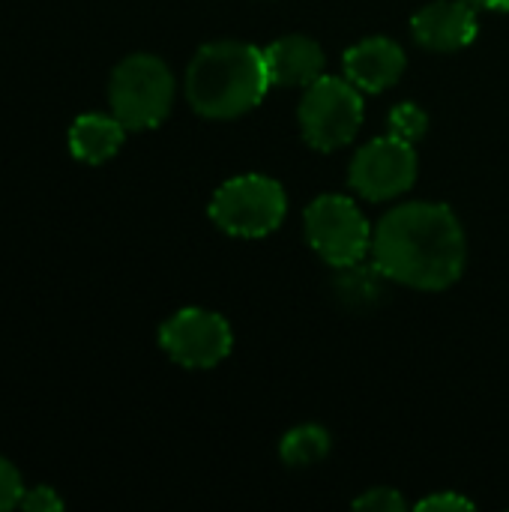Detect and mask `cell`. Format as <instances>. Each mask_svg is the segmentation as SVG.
I'll return each mask as SVG.
<instances>
[{
	"label": "cell",
	"instance_id": "obj_2",
	"mask_svg": "<svg viewBox=\"0 0 509 512\" xmlns=\"http://www.w3.org/2000/svg\"><path fill=\"white\" fill-rule=\"evenodd\" d=\"M270 87L264 51L249 42H210L198 48L186 69V99L210 120H231L252 111Z\"/></svg>",
	"mask_w": 509,
	"mask_h": 512
},
{
	"label": "cell",
	"instance_id": "obj_5",
	"mask_svg": "<svg viewBox=\"0 0 509 512\" xmlns=\"http://www.w3.org/2000/svg\"><path fill=\"white\" fill-rule=\"evenodd\" d=\"M285 189L264 174H243L222 183L210 201V219L234 237H267L285 219Z\"/></svg>",
	"mask_w": 509,
	"mask_h": 512
},
{
	"label": "cell",
	"instance_id": "obj_18",
	"mask_svg": "<svg viewBox=\"0 0 509 512\" xmlns=\"http://www.w3.org/2000/svg\"><path fill=\"white\" fill-rule=\"evenodd\" d=\"M417 510H435V512H444V510H474V504L471 501H465L462 495H453V492H441V495H432V498H423L420 504H417Z\"/></svg>",
	"mask_w": 509,
	"mask_h": 512
},
{
	"label": "cell",
	"instance_id": "obj_8",
	"mask_svg": "<svg viewBox=\"0 0 509 512\" xmlns=\"http://www.w3.org/2000/svg\"><path fill=\"white\" fill-rule=\"evenodd\" d=\"M348 180L357 195L369 201H393L405 195L417 180V153L414 144L393 135L375 138L360 147L351 159Z\"/></svg>",
	"mask_w": 509,
	"mask_h": 512
},
{
	"label": "cell",
	"instance_id": "obj_7",
	"mask_svg": "<svg viewBox=\"0 0 509 512\" xmlns=\"http://www.w3.org/2000/svg\"><path fill=\"white\" fill-rule=\"evenodd\" d=\"M162 351L183 369H213L234 345L231 327L210 309H180L159 327Z\"/></svg>",
	"mask_w": 509,
	"mask_h": 512
},
{
	"label": "cell",
	"instance_id": "obj_14",
	"mask_svg": "<svg viewBox=\"0 0 509 512\" xmlns=\"http://www.w3.org/2000/svg\"><path fill=\"white\" fill-rule=\"evenodd\" d=\"M387 126H390V135H393V138L414 144V141H420V138L426 135L429 117H426V111H423L420 105H414V102H402V105H396V108L390 111Z\"/></svg>",
	"mask_w": 509,
	"mask_h": 512
},
{
	"label": "cell",
	"instance_id": "obj_19",
	"mask_svg": "<svg viewBox=\"0 0 509 512\" xmlns=\"http://www.w3.org/2000/svg\"><path fill=\"white\" fill-rule=\"evenodd\" d=\"M477 9H492V12H509V0H468Z\"/></svg>",
	"mask_w": 509,
	"mask_h": 512
},
{
	"label": "cell",
	"instance_id": "obj_13",
	"mask_svg": "<svg viewBox=\"0 0 509 512\" xmlns=\"http://www.w3.org/2000/svg\"><path fill=\"white\" fill-rule=\"evenodd\" d=\"M330 453V435L327 429L315 426V423H306V426H297L291 429L282 444H279V456L285 465L291 468H306V465H315L321 462L324 456Z\"/></svg>",
	"mask_w": 509,
	"mask_h": 512
},
{
	"label": "cell",
	"instance_id": "obj_3",
	"mask_svg": "<svg viewBox=\"0 0 509 512\" xmlns=\"http://www.w3.org/2000/svg\"><path fill=\"white\" fill-rule=\"evenodd\" d=\"M108 105L126 129L159 126L174 105V75L168 63L156 54L123 57L108 81Z\"/></svg>",
	"mask_w": 509,
	"mask_h": 512
},
{
	"label": "cell",
	"instance_id": "obj_1",
	"mask_svg": "<svg viewBox=\"0 0 509 512\" xmlns=\"http://www.w3.org/2000/svg\"><path fill=\"white\" fill-rule=\"evenodd\" d=\"M465 258V228L444 204H399L372 231L375 267L384 279L417 291H444L459 282Z\"/></svg>",
	"mask_w": 509,
	"mask_h": 512
},
{
	"label": "cell",
	"instance_id": "obj_10",
	"mask_svg": "<svg viewBox=\"0 0 509 512\" xmlns=\"http://www.w3.org/2000/svg\"><path fill=\"white\" fill-rule=\"evenodd\" d=\"M345 78L363 93H381L393 87L405 72V51L387 36H369L345 51Z\"/></svg>",
	"mask_w": 509,
	"mask_h": 512
},
{
	"label": "cell",
	"instance_id": "obj_11",
	"mask_svg": "<svg viewBox=\"0 0 509 512\" xmlns=\"http://www.w3.org/2000/svg\"><path fill=\"white\" fill-rule=\"evenodd\" d=\"M270 84L276 87H309L324 75V48L309 36H282L264 48Z\"/></svg>",
	"mask_w": 509,
	"mask_h": 512
},
{
	"label": "cell",
	"instance_id": "obj_16",
	"mask_svg": "<svg viewBox=\"0 0 509 512\" xmlns=\"http://www.w3.org/2000/svg\"><path fill=\"white\" fill-rule=\"evenodd\" d=\"M354 507H357V510L375 512H402L408 504H405V498H402L396 489H372V492H366L363 498H357Z\"/></svg>",
	"mask_w": 509,
	"mask_h": 512
},
{
	"label": "cell",
	"instance_id": "obj_12",
	"mask_svg": "<svg viewBox=\"0 0 509 512\" xmlns=\"http://www.w3.org/2000/svg\"><path fill=\"white\" fill-rule=\"evenodd\" d=\"M126 132L114 114H81L69 126V153L84 165H102L117 156Z\"/></svg>",
	"mask_w": 509,
	"mask_h": 512
},
{
	"label": "cell",
	"instance_id": "obj_6",
	"mask_svg": "<svg viewBox=\"0 0 509 512\" xmlns=\"http://www.w3.org/2000/svg\"><path fill=\"white\" fill-rule=\"evenodd\" d=\"M309 246L336 270L360 264L372 252V231L360 207L345 195H321L303 213Z\"/></svg>",
	"mask_w": 509,
	"mask_h": 512
},
{
	"label": "cell",
	"instance_id": "obj_4",
	"mask_svg": "<svg viewBox=\"0 0 509 512\" xmlns=\"http://www.w3.org/2000/svg\"><path fill=\"white\" fill-rule=\"evenodd\" d=\"M300 132L309 147L330 153L354 141L363 126V90L348 78L321 75L300 102Z\"/></svg>",
	"mask_w": 509,
	"mask_h": 512
},
{
	"label": "cell",
	"instance_id": "obj_9",
	"mask_svg": "<svg viewBox=\"0 0 509 512\" xmlns=\"http://www.w3.org/2000/svg\"><path fill=\"white\" fill-rule=\"evenodd\" d=\"M414 39L429 51H459L477 36V6L468 0H438L411 18Z\"/></svg>",
	"mask_w": 509,
	"mask_h": 512
},
{
	"label": "cell",
	"instance_id": "obj_17",
	"mask_svg": "<svg viewBox=\"0 0 509 512\" xmlns=\"http://www.w3.org/2000/svg\"><path fill=\"white\" fill-rule=\"evenodd\" d=\"M18 507L27 512H57L63 510V498L51 486H36V489H24Z\"/></svg>",
	"mask_w": 509,
	"mask_h": 512
},
{
	"label": "cell",
	"instance_id": "obj_15",
	"mask_svg": "<svg viewBox=\"0 0 509 512\" xmlns=\"http://www.w3.org/2000/svg\"><path fill=\"white\" fill-rule=\"evenodd\" d=\"M21 495H24L21 474L15 471V465L9 459L0 456V512L15 510L21 504Z\"/></svg>",
	"mask_w": 509,
	"mask_h": 512
}]
</instances>
